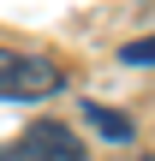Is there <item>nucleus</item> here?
<instances>
[{
    "label": "nucleus",
    "mask_w": 155,
    "mask_h": 161,
    "mask_svg": "<svg viewBox=\"0 0 155 161\" xmlns=\"http://www.w3.org/2000/svg\"><path fill=\"white\" fill-rule=\"evenodd\" d=\"M119 60H125V66H155V36H143V42H125V48H119Z\"/></svg>",
    "instance_id": "obj_4"
},
{
    "label": "nucleus",
    "mask_w": 155,
    "mask_h": 161,
    "mask_svg": "<svg viewBox=\"0 0 155 161\" xmlns=\"http://www.w3.org/2000/svg\"><path fill=\"white\" fill-rule=\"evenodd\" d=\"M78 114H84V125H90V131H96L102 143H131V137H137L131 114H119V108H102V102H84Z\"/></svg>",
    "instance_id": "obj_3"
},
{
    "label": "nucleus",
    "mask_w": 155,
    "mask_h": 161,
    "mask_svg": "<svg viewBox=\"0 0 155 161\" xmlns=\"http://www.w3.org/2000/svg\"><path fill=\"white\" fill-rule=\"evenodd\" d=\"M0 161H90V149L66 119H36L24 137H12L0 149Z\"/></svg>",
    "instance_id": "obj_2"
},
{
    "label": "nucleus",
    "mask_w": 155,
    "mask_h": 161,
    "mask_svg": "<svg viewBox=\"0 0 155 161\" xmlns=\"http://www.w3.org/2000/svg\"><path fill=\"white\" fill-rule=\"evenodd\" d=\"M66 90V66L54 54L0 48V102H48Z\"/></svg>",
    "instance_id": "obj_1"
}]
</instances>
